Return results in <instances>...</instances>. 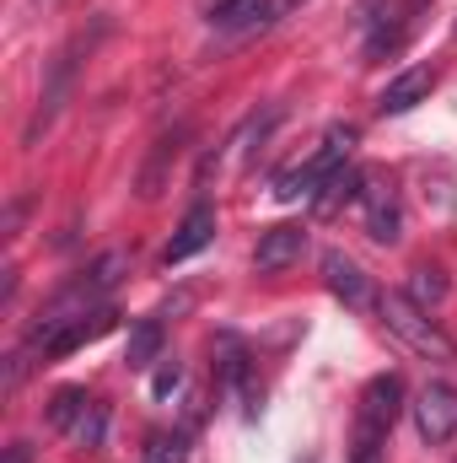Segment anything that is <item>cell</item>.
Wrapping results in <instances>:
<instances>
[{
  "instance_id": "44dd1931",
  "label": "cell",
  "mask_w": 457,
  "mask_h": 463,
  "mask_svg": "<svg viewBox=\"0 0 457 463\" xmlns=\"http://www.w3.org/2000/svg\"><path fill=\"white\" fill-rule=\"evenodd\" d=\"M5 463H33V448H27V442H11V448H5Z\"/></svg>"
},
{
  "instance_id": "4fadbf2b",
  "label": "cell",
  "mask_w": 457,
  "mask_h": 463,
  "mask_svg": "<svg viewBox=\"0 0 457 463\" xmlns=\"http://www.w3.org/2000/svg\"><path fill=\"white\" fill-rule=\"evenodd\" d=\"M269 22V0H210V27L237 33V27H258Z\"/></svg>"
},
{
  "instance_id": "5bb4252c",
  "label": "cell",
  "mask_w": 457,
  "mask_h": 463,
  "mask_svg": "<svg viewBox=\"0 0 457 463\" xmlns=\"http://www.w3.org/2000/svg\"><path fill=\"white\" fill-rule=\"evenodd\" d=\"M404 297H409V302H420V307L431 313V307L447 297V275H442V269H431V264H420V269H409V291H404Z\"/></svg>"
},
{
  "instance_id": "7c38bea8",
  "label": "cell",
  "mask_w": 457,
  "mask_h": 463,
  "mask_svg": "<svg viewBox=\"0 0 457 463\" xmlns=\"http://www.w3.org/2000/svg\"><path fill=\"white\" fill-rule=\"evenodd\" d=\"M162 345H167V329H162V318H140V324L129 329L124 366H129V372H145L151 361H162Z\"/></svg>"
},
{
  "instance_id": "3957f363",
  "label": "cell",
  "mask_w": 457,
  "mask_h": 463,
  "mask_svg": "<svg viewBox=\"0 0 457 463\" xmlns=\"http://www.w3.org/2000/svg\"><path fill=\"white\" fill-rule=\"evenodd\" d=\"M92 38L81 33V38H70L60 54H54V71H49V87H43V98H38V114L27 118V129H22V146H38V135L54 124L60 114V103H65V92H70V81H76V65H81V49H87Z\"/></svg>"
},
{
  "instance_id": "6da1fadb",
  "label": "cell",
  "mask_w": 457,
  "mask_h": 463,
  "mask_svg": "<svg viewBox=\"0 0 457 463\" xmlns=\"http://www.w3.org/2000/svg\"><path fill=\"white\" fill-rule=\"evenodd\" d=\"M355 140H360V129H355V124H329V129H323V140H318V151H312L302 167L280 173L275 194H280V200H318V189H323L344 162H350Z\"/></svg>"
},
{
  "instance_id": "9a60e30c",
  "label": "cell",
  "mask_w": 457,
  "mask_h": 463,
  "mask_svg": "<svg viewBox=\"0 0 457 463\" xmlns=\"http://www.w3.org/2000/svg\"><path fill=\"white\" fill-rule=\"evenodd\" d=\"M65 437H70L76 448H103V437H108V410H103V404L92 399V404L81 410V420H76V426H70Z\"/></svg>"
},
{
  "instance_id": "8fae6325",
  "label": "cell",
  "mask_w": 457,
  "mask_h": 463,
  "mask_svg": "<svg viewBox=\"0 0 457 463\" xmlns=\"http://www.w3.org/2000/svg\"><path fill=\"white\" fill-rule=\"evenodd\" d=\"M183 140H189V129L178 124L173 135H162V140L151 146V156H145V167H140V178H135V189H140V200H156V194H162V184H167V173H173V162H178V151H183Z\"/></svg>"
},
{
  "instance_id": "30bf717a",
  "label": "cell",
  "mask_w": 457,
  "mask_h": 463,
  "mask_svg": "<svg viewBox=\"0 0 457 463\" xmlns=\"http://www.w3.org/2000/svg\"><path fill=\"white\" fill-rule=\"evenodd\" d=\"M431 87H436V65H409L404 76H393V81L382 87L377 114H409V109H420V103L431 98Z\"/></svg>"
},
{
  "instance_id": "ba28073f",
  "label": "cell",
  "mask_w": 457,
  "mask_h": 463,
  "mask_svg": "<svg viewBox=\"0 0 457 463\" xmlns=\"http://www.w3.org/2000/svg\"><path fill=\"white\" fill-rule=\"evenodd\" d=\"M210 242H216V205H210V200H200V205L178 222L173 242L162 248V264H167V269H173V264H189V259H194V253H205Z\"/></svg>"
},
{
  "instance_id": "277c9868",
  "label": "cell",
  "mask_w": 457,
  "mask_h": 463,
  "mask_svg": "<svg viewBox=\"0 0 457 463\" xmlns=\"http://www.w3.org/2000/svg\"><path fill=\"white\" fill-rule=\"evenodd\" d=\"M409 410H415V431H420L431 448H442V442L457 437V388L452 383H425Z\"/></svg>"
},
{
  "instance_id": "7a4b0ae2",
  "label": "cell",
  "mask_w": 457,
  "mask_h": 463,
  "mask_svg": "<svg viewBox=\"0 0 457 463\" xmlns=\"http://www.w3.org/2000/svg\"><path fill=\"white\" fill-rule=\"evenodd\" d=\"M377 313H382V324H387V329H393L409 350H415V355L442 361V366H452V361H457V345L442 335V324H436L420 302H409L404 291H382V297H377Z\"/></svg>"
},
{
  "instance_id": "d6986e66",
  "label": "cell",
  "mask_w": 457,
  "mask_h": 463,
  "mask_svg": "<svg viewBox=\"0 0 457 463\" xmlns=\"http://www.w3.org/2000/svg\"><path fill=\"white\" fill-rule=\"evenodd\" d=\"M178 383H183V366H178V361H167V366L156 372V383H151V388H156V399H167Z\"/></svg>"
},
{
  "instance_id": "52a82bcc",
  "label": "cell",
  "mask_w": 457,
  "mask_h": 463,
  "mask_svg": "<svg viewBox=\"0 0 457 463\" xmlns=\"http://www.w3.org/2000/svg\"><path fill=\"white\" fill-rule=\"evenodd\" d=\"M323 280H329V291L340 297L344 307H355V313H366V307L377 302L371 275H366L350 253H340V248H329V253H323Z\"/></svg>"
},
{
  "instance_id": "ac0fdd59",
  "label": "cell",
  "mask_w": 457,
  "mask_h": 463,
  "mask_svg": "<svg viewBox=\"0 0 457 463\" xmlns=\"http://www.w3.org/2000/svg\"><path fill=\"white\" fill-rule=\"evenodd\" d=\"M382 431H366V426H355V448H350V463H382Z\"/></svg>"
},
{
  "instance_id": "e0dca14e",
  "label": "cell",
  "mask_w": 457,
  "mask_h": 463,
  "mask_svg": "<svg viewBox=\"0 0 457 463\" xmlns=\"http://www.w3.org/2000/svg\"><path fill=\"white\" fill-rule=\"evenodd\" d=\"M145 463H189V442L178 431H151L145 437Z\"/></svg>"
},
{
  "instance_id": "2e32d148",
  "label": "cell",
  "mask_w": 457,
  "mask_h": 463,
  "mask_svg": "<svg viewBox=\"0 0 457 463\" xmlns=\"http://www.w3.org/2000/svg\"><path fill=\"white\" fill-rule=\"evenodd\" d=\"M87 404H92V393H87V388H60V393L49 399V420H54L60 431H70V426L81 420V410H87Z\"/></svg>"
},
{
  "instance_id": "5b68a950",
  "label": "cell",
  "mask_w": 457,
  "mask_h": 463,
  "mask_svg": "<svg viewBox=\"0 0 457 463\" xmlns=\"http://www.w3.org/2000/svg\"><path fill=\"white\" fill-rule=\"evenodd\" d=\"M398 415H404V377L398 372H377L366 388H360V410H355V426H366V431H393L398 426Z\"/></svg>"
},
{
  "instance_id": "ffe728a7",
  "label": "cell",
  "mask_w": 457,
  "mask_h": 463,
  "mask_svg": "<svg viewBox=\"0 0 457 463\" xmlns=\"http://www.w3.org/2000/svg\"><path fill=\"white\" fill-rule=\"evenodd\" d=\"M296 5H307V0H269V22H280V16H291Z\"/></svg>"
},
{
  "instance_id": "9c48e42d",
  "label": "cell",
  "mask_w": 457,
  "mask_h": 463,
  "mask_svg": "<svg viewBox=\"0 0 457 463\" xmlns=\"http://www.w3.org/2000/svg\"><path fill=\"white\" fill-rule=\"evenodd\" d=\"M302 253H307V227H296V222H280V227H269L264 237H258V248H253V264H258L264 275H275V269H291Z\"/></svg>"
},
{
  "instance_id": "8992f818",
  "label": "cell",
  "mask_w": 457,
  "mask_h": 463,
  "mask_svg": "<svg viewBox=\"0 0 457 463\" xmlns=\"http://www.w3.org/2000/svg\"><path fill=\"white\" fill-rule=\"evenodd\" d=\"M360 211H366V232L377 242H398L404 237V205H398V189L377 173H366V189H360Z\"/></svg>"
}]
</instances>
